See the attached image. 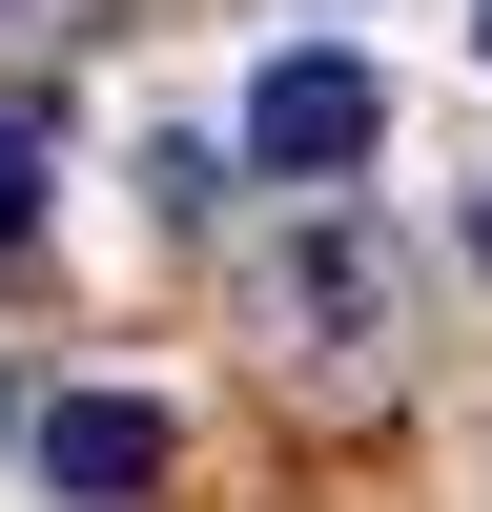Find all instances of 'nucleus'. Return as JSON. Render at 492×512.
<instances>
[{
  "label": "nucleus",
  "instance_id": "5",
  "mask_svg": "<svg viewBox=\"0 0 492 512\" xmlns=\"http://www.w3.org/2000/svg\"><path fill=\"white\" fill-rule=\"evenodd\" d=\"M472 267H492V205H472Z\"/></svg>",
  "mask_w": 492,
  "mask_h": 512
},
{
  "label": "nucleus",
  "instance_id": "3",
  "mask_svg": "<svg viewBox=\"0 0 492 512\" xmlns=\"http://www.w3.org/2000/svg\"><path fill=\"white\" fill-rule=\"evenodd\" d=\"M287 328H369V246H308L287 267Z\"/></svg>",
  "mask_w": 492,
  "mask_h": 512
},
{
  "label": "nucleus",
  "instance_id": "1",
  "mask_svg": "<svg viewBox=\"0 0 492 512\" xmlns=\"http://www.w3.org/2000/svg\"><path fill=\"white\" fill-rule=\"evenodd\" d=\"M369 144H390V82H369L349 41H287V62L246 82V164H267V185H349Z\"/></svg>",
  "mask_w": 492,
  "mask_h": 512
},
{
  "label": "nucleus",
  "instance_id": "4",
  "mask_svg": "<svg viewBox=\"0 0 492 512\" xmlns=\"http://www.w3.org/2000/svg\"><path fill=\"white\" fill-rule=\"evenodd\" d=\"M0 451H21V369H0Z\"/></svg>",
  "mask_w": 492,
  "mask_h": 512
},
{
  "label": "nucleus",
  "instance_id": "2",
  "mask_svg": "<svg viewBox=\"0 0 492 512\" xmlns=\"http://www.w3.org/2000/svg\"><path fill=\"white\" fill-rule=\"evenodd\" d=\"M41 472H62L82 512H123V492L164 472V410H144V390H82V410H41Z\"/></svg>",
  "mask_w": 492,
  "mask_h": 512
},
{
  "label": "nucleus",
  "instance_id": "6",
  "mask_svg": "<svg viewBox=\"0 0 492 512\" xmlns=\"http://www.w3.org/2000/svg\"><path fill=\"white\" fill-rule=\"evenodd\" d=\"M472 41H492V0H472Z\"/></svg>",
  "mask_w": 492,
  "mask_h": 512
}]
</instances>
